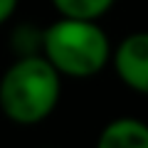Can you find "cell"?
Segmentation results:
<instances>
[{
    "mask_svg": "<svg viewBox=\"0 0 148 148\" xmlns=\"http://www.w3.org/2000/svg\"><path fill=\"white\" fill-rule=\"evenodd\" d=\"M62 74L45 54L15 57L0 77V114L17 126H37L54 114Z\"/></svg>",
    "mask_w": 148,
    "mask_h": 148,
    "instance_id": "1",
    "label": "cell"
},
{
    "mask_svg": "<svg viewBox=\"0 0 148 148\" xmlns=\"http://www.w3.org/2000/svg\"><path fill=\"white\" fill-rule=\"evenodd\" d=\"M42 54L69 79H89L111 64L114 47L99 20L64 17L45 27Z\"/></svg>",
    "mask_w": 148,
    "mask_h": 148,
    "instance_id": "2",
    "label": "cell"
},
{
    "mask_svg": "<svg viewBox=\"0 0 148 148\" xmlns=\"http://www.w3.org/2000/svg\"><path fill=\"white\" fill-rule=\"evenodd\" d=\"M114 72L126 89L148 96V30L131 32L114 47Z\"/></svg>",
    "mask_w": 148,
    "mask_h": 148,
    "instance_id": "3",
    "label": "cell"
},
{
    "mask_svg": "<svg viewBox=\"0 0 148 148\" xmlns=\"http://www.w3.org/2000/svg\"><path fill=\"white\" fill-rule=\"evenodd\" d=\"M94 148H148V123L136 116H119L99 131Z\"/></svg>",
    "mask_w": 148,
    "mask_h": 148,
    "instance_id": "4",
    "label": "cell"
},
{
    "mask_svg": "<svg viewBox=\"0 0 148 148\" xmlns=\"http://www.w3.org/2000/svg\"><path fill=\"white\" fill-rule=\"evenodd\" d=\"M116 0H52L54 10L64 17H84V20H99L101 15L114 8Z\"/></svg>",
    "mask_w": 148,
    "mask_h": 148,
    "instance_id": "5",
    "label": "cell"
},
{
    "mask_svg": "<svg viewBox=\"0 0 148 148\" xmlns=\"http://www.w3.org/2000/svg\"><path fill=\"white\" fill-rule=\"evenodd\" d=\"M12 52L15 57H27V54H42V40L45 30H40L37 25H17L12 30Z\"/></svg>",
    "mask_w": 148,
    "mask_h": 148,
    "instance_id": "6",
    "label": "cell"
},
{
    "mask_svg": "<svg viewBox=\"0 0 148 148\" xmlns=\"http://www.w3.org/2000/svg\"><path fill=\"white\" fill-rule=\"evenodd\" d=\"M17 3H20V0H0V27H3L12 15H15Z\"/></svg>",
    "mask_w": 148,
    "mask_h": 148,
    "instance_id": "7",
    "label": "cell"
}]
</instances>
